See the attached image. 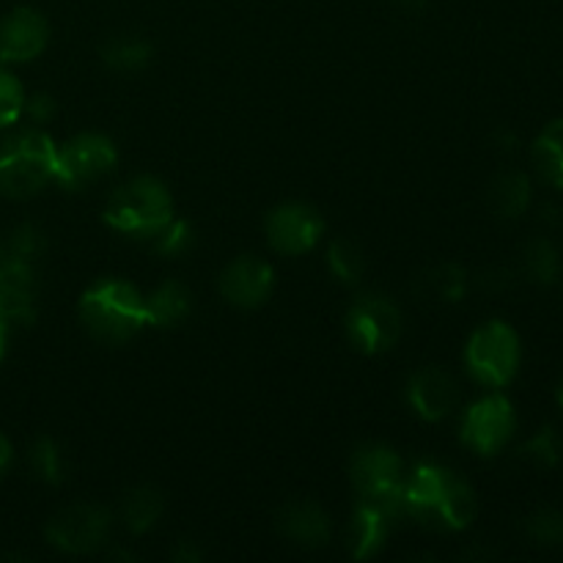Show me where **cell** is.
Masks as SVG:
<instances>
[{
    "label": "cell",
    "mask_w": 563,
    "mask_h": 563,
    "mask_svg": "<svg viewBox=\"0 0 563 563\" xmlns=\"http://www.w3.org/2000/svg\"><path fill=\"white\" fill-rule=\"evenodd\" d=\"M405 511L429 531H465L476 520L478 500L471 484L434 462H421L407 476Z\"/></svg>",
    "instance_id": "6da1fadb"
},
{
    "label": "cell",
    "mask_w": 563,
    "mask_h": 563,
    "mask_svg": "<svg viewBox=\"0 0 563 563\" xmlns=\"http://www.w3.org/2000/svg\"><path fill=\"white\" fill-rule=\"evenodd\" d=\"M80 322L104 344H124L148 324L146 297L126 280H97L80 295Z\"/></svg>",
    "instance_id": "7a4b0ae2"
},
{
    "label": "cell",
    "mask_w": 563,
    "mask_h": 563,
    "mask_svg": "<svg viewBox=\"0 0 563 563\" xmlns=\"http://www.w3.org/2000/svg\"><path fill=\"white\" fill-rule=\"evenodd\" d=\"M58 146L42 130H20L0 141V196L31 198L55 181Z\"/></svg>",
    "instance_id": "3957f363"
},
{
    "label": "cell",
    "mask_w": 563,
    "mask_h": 563,
    "mask_svg": "<svg viewBox=\"0 0 563 563\" xmlns=\"http://www.w3.org/2000/svg\"><path fill=\"white\" fill-rule=\"evenodd\" d=\"M104 223L135 240H154L174 220V198L154 176H135L115 187L104 203Z\"/></svg>",
    "instance_id": "277c9868"
},
{
    "label": "cell",
    "mask_w": 563,
    "mask_h": 563,
    "mask_svg": "<svg viewBox=\"0 0 563 563\" xmlns=\"http://www.w3.org/2000/svg\"><path fill=\"white\" fill-rule=\"evenodd\" d=\"M352 484H355L361 504L374 506L396 520L405 511V462L388 445H363L350 462Z\"/></svg>",
    "instance_id": "5b68a950"
},
{
    "label": "cell",
    "mask_w": 563,
    "mask_h": 563,
    "mask_svg": "<svg viewBox=\"0 0 563 563\" xmlns=\"http://www.w3.org/2000/svg\"><path fill=\"white\" fill-rule=\"evenodd\" d=\"M520 355L522 350L515 328L500 319L482 324L465 346L467 372L489 388H504L506 383L515 379L517 368H520Z\"/></svg>",
    "instance_id": "8992f818"
},
{
    "label": "cell",
    "mask_w": 563,
    "mask_h": 563,
    "mask_svg": "<svg viewBox=\"0 0 563 563\" xmlns=\"http://www.w3.org/2000/svg\"><path fill=\"white\" fill-rule=\"evenodd\" d=\"M346 335L363 355H379L401 335V311L390 297L363 295L346 311Z\"/></svg>",
    "instance_id": "52a82bcc"
},
{
    "label": "cell",
    "mask_w": 563,
    "mask_h": 563,
    "mask_svg": "<svg viewBox=\"0 0 563 563\" xmlns=\"http://www.w3.org/2000/svg\"><path fill=\"white\" fill-rule=\"evenodd\" d=\"M115 163H119V152H115L113 141L108 135L82 132V135H75L58 148L55 181L66 190H80V187L110 174Z\"/></svg>",
    "instance_id": "ba28073f"
},
{
    "label": "cell",
    "mask_w": 563,
    "mask_h": 563,
    "mask_svg": "<svg viewBox=\"0 0 563 563\" xmlns=\"http://www.w3.org/2000/svg\"><path fill=\"white\" fill-rule=\"evenodd\" d=\"M44 537L60 553H97L110 537V511L97 504H71L47 522Z\"/></svg>",
    "instance_id": "9c48e42d"
},
{
    "label": "cell",
    "mask_w": 563,
    "mask_h": 563,
    "mask_svg": "<svg viewBox=\"0 0 563 563\" xmlns=\"http://www.w3.org/2000/svg\"><path fill=\"white\" fill-rule=\"evenodd\" d=\"M517 429L515 407L506 396L489 394L471 405V410L462 416L460 438L471 451L482 456H493L504 449Z\"/></svg>",
    "instance_id": "30bf717a"
},
{
    "label": "cell",
    "mask_w": 563,
    "mask_h": 563,
    "mask_svg": "<svg viewBox=\"0 0 563 563\" xmlns=\"http://www.w3.org/2000/svg\"><path fill=\"white\" fill-rule=\"evenodd\" d=\"M264 231H267L273 251L286 253V256H300V253H308L319 245L324 234V220L308 203L289 201L267 214Z\"/></svg>",
    "instance_id": "8fae6325"
},
{
    "label": "cell",
    "mask_w": 563,
    "mask_h": 563,
    "mask_svg": "<svg viewBox=\"0 0 563 563\" xmlns=\"http://www.w3.org/2000/svg\"><path fill=\"white\" fill-rule=\"evenodd\" d=\"M47 42L49 25L36 9L20 5L0 20V60L3 64H27L44 53Z\"/></svg>",
    "instance_id": "7c38bea8"
},
{
    "label": "cell",
    "mask_w": 563,
    "mask_h": 563,
    "mask_svg": "<svg viewBox=\"0 0 563 563\" xmlns=\"http://www.w3.org/2000/svg\"><path fill=\"white\" fill-rule=\"evenodd\" d=\"M275 289V273L264 258L240 256L220 273V295L229 306L258 308Z\"/></svg>",
    "instance_id": "4fadbf2b"
},
{
    "label": "cell",
    "mask_w": 563,
    "mask_h": 563,
    "mask_svg": "<svg viewBox=\"0 0 563 563\" xmlns=\"http://www.w3.org/2000/svg\"><path fill=\"white\" fill-rule=\"evenodd\" d=\"M36 275L33 264L0 253V319L9 324H31L36 317Z\"/></svg>",
    "instance_id": "5bb4252c"
},
{
    "label": "cell",
    "mask_w": 563,
    "mask_h": 563,
    "mask_svg": "<svg viewBox=\"0 0 563 563\" xmlns=\"http://www.w3.org/2000/svg\"><path fill=\"white\" fill-rule=\"evenodd\" d=\"M407 401H410L412 412L423 421H443L460 401V390H456L454 377L449 372L438 366H427L418 368L407 379Z\"/></svg>",
    "instance_id": "9a60e30c"
},
{
    "label": "cell",
    "mask_w": 563,
    "mask_h": 563,
    "mask_svg": "<svg viewBox=\"0 0 563 563\" xmlns=\"http://www.w3.org/2000/svg\"><path fill=\"white\" fill-rule=\"evenodd\" d=\"M278 528L289 542L300 548H324L330 539V520L311 500H289L278 515Z\"/></svg>",
    "instance_id": "2e32d148"
},
{
    "label": "cell",
    "mask_w": 563,
    "mask_h": 563,
    "mask_svg": "<svg viewBox=\"0 0 563 563\" xmlns=\"http://www.w3.org/2000/svg\"><path fill=\"white\" fill-rule=\"evenodd\" d=\"M390 522H394V517L385 515V511L374 509L368 504H357L350 531H346V544H350L352 559H368V555L379 553L385 539H388Z\"/></svg>",
    "instance_id": "e0dca14e"
},
{
    "label": "cell",
    "mask_w": 563,
    "mask_h": 563,
    "mask_svg": "<svg viewBox=\"0 0 563 563\" xmlns=\"http://www.w3.org/2000/svg\"><path fill=\"white\" fill-rule=\"evenodd\" d=\"M192 308V295L179 280H165L146 297V313L152 328H174L187 319Z\"/></svg>",
    "instance_id": "ac0fdd59"
},
{
    "label": "cell",
    "mask_w": 563,
    "mask_h": 563,
    "mask_svg": "<svg viewBox=\"0 0 563 563\" xmlns=\"http://www.w3.org/2000/svg\"><path fill=\"white\" fill-rule=\"evenodd\" d=\"M489 209H493L498 218H520L522 212L531 203V181L520 170H506V174L495 176L493 185L487 192Z\"/></svg>",
    "instance_id": "d6986e66"
},
{
    "label": "cell",
    "mask_w": 563,
    "mask_h": 563,
    "mask_svg": "<svg viewBox=\"0 0 563 563\" xmlns=\"http://www.w3.org/2000/svg\"><path fill=\"white\" fill-rule=\"evenodd\" d=\"M537 174L555 190H563V119L550 121L531 148Z\"/></svg>",
    "instance_id": "ffe728a7"
},
{
    "label": "cell",
    "mask_w": 563,
    "mask_h": 563,
    "mask_svg": "<svg viewBox=\"0 0 563 563\" xmlns=\"http://www.w3.org/2000/svg\"><path fill=\"white\" fill-rule=\"evenodd\" d=\"M165 509L163 493L154 487H135L121 500V522L130 533H146Z\"/></svg>",
    "instance_id": "44dd1931"
},
{
    "label": "cell",
    "mask_w": 563,
    "mask_h": 563,
    "mask_svg": "<svg viewBox=\"0 0 563 563\" xmlns=\"http://www.w3.org/2000/svg\"><path fill=\"white\" fill-rule=\"evenodd\" d=\"M152 44L143 42L135 36H119L110 38L102 47V60L104 66H110L113 71H141L152 64Z\"/></svg>",
    "instance_id": "7402d4cb"
},
{
    "label": "cell",
    "mask_w": 563,
    "mask_h": 563,
    "mask_svg": "<svg viewBox=\"0 0 563 563\" xmlns=\"http://www.w3.org/2000/svg\"><path fill=\"white\" fill-rule=\"evenodd\" d=\"M328 264L341 284H357L366 273V253L355 240H333L328 247Z\"/></svg>",
    "instance_id": "603a6c76"
},
{
    "label": "cell",
    "mask_w": 563,
    "mask_h": 563,
    "mask_svg": "<svg viewBox=\"0 0 563 563\" xmlns=\"http://www.w3.org/2000/svg\"><path fill=\"white\" fill-rule=\"evenodd\" d=\"M31 467L44 484H53V487H58V484L64 482V473H66L60 445L55 443L53 438H47V434H44V438H38L36 443L31 445Z\"/></svg>",
    "instance_id": "cb8c5ba5"
},
{
    "label": "cell",
    "mask_w": 563,
    "mask_h": 563,
    "mask_svg": "<svg viewBox=\"0 0 563 563\" xmlns=\"http://www.w3.org/2000/svg\"><path fill=\"white\" fill-rule=\"evenodd\" d=\"M559 251L550 240H533L526 247V273L537 284H553L559 278Z\"/></svg>",
    "instance_id": "d4e9b609"
},
{
    "label": "cell",
    "mask_w": 563,
    "mask_h": 563,
    "mask_svg": "<svg viewBox=\"0 0 563 563\" xmlns=\"http://www.w3.org/2000/svg\"><path fill=\"white\" fill-rule=\"evenodd\" d=\"M465 273L456 264H440L438 269H432L429 278H423L429 297H438L443 302H460L465 295Z\"/></svg>",
    "instance_id": "484cf974"
},
{
    "label": "cell",
    "mask_w": 563,
    "mask_h": 563,
    "mask_svg": "<svg viewBox=\"0 0 563 563\" xmlns=\"http://www.w3.org/2000/svg\"><path fill=\"white\" fill-rule=\"evenodd\" d=\"M196 245V234H192V225L187 220L174 218L157 236L152 240V247L159 256H185L190 247Z\"/></svg>",
    "instance_id": "4316f807"
},
{
    "label": "cell",
    "mask_w": 563,
    "mask_h": 563,
    "mask_svg": "<svg viewBox=\"0 0 563 563\" xmlns=\"http://www.w3.org/2000/svg\"><path fill=\"white\" fill-rule=\"evenodd\" d=\"M25 113V91L5 66H0V130L16 124Z\"/></svg>",
    "instance_id": "83f0119b"
},
{
    "label": "cell",
    "mask_w": 563,
    "mask_h": 563,
    "mask_svg": "<svg viewBox=\"0 0 563 563\" xmlns=\"http://www.w3.org/2000/svg\"><path fill=\"white\" fill-rule=\"evenodd\" d=\"M520 456H526L528 462H533L537 467H555L561 460V440L553 429H542L539 434H533L526 445L520 449Z\"/></svg>",
    "instance_id": "f1b7e54d"
},
{
    "label": "cell",
    "mask_w": 563,
    "mask_h": 563,
    "mask_svg": "<svg viewBox=\"0 0 563 563\" xmlns=\"http://www.w3.org/2000/svg\"><path fill=\"white\" fill-rule=\"evenodd\" d=\"M528 537L533 539L542 548H553V544L563 542V515L553 509L537 511V515L528 520Z\"/></svg>",
    "instance_id": "f546056e"
},
{
    "label": "cell",
    "mask_w": 563,
    "mask_h": 563,
    "mask_svg": "<svg viewBox=\"0 0 563 563\" xmlns=\"http://www.w3.org/2000/svg\"><path fill=\"white\" fill-rule=\"evenodd\" d=\"M42 251H44V234L31 223H25V225H20V229L11 231L9 245H5V253H11V256L22 258V262H31V264Z\"/></svg>",
    "instance_id": "4dcf8cb0"
},
{
    "label": "cell",
    "mask_w": 563,
    "mask_h": 563,
    "mask_svg": "<svg viewBox=\"0 0 563 563\" xmlns=\"http://www.w3.org/2000/svg\"><path fill=\"white\" fill-rule=\"evenodd\" d=\"M25 113L31 115L33 121H38V124H44V121H49L55 115V102L49 93H36V97L27 99L25 97Z\"/></svg>",
    "instance_id": "1f68e13d"
},
{
    "label": "cell",
    "mask_w": 563,
    "mask_h": 563,
    "mask_svg": "<svg viewBox=\"0 0 563 563\" xmlns=\"http://www.w3.org/2000/svg\"><path fill=\"white\" fill-rule=\"evenodd\" d=\"M9 465H11V443L5 434H0V476L9 471Z\"/></svg>",
    "instance_id": "d6a6232c"
},
{
    "label": "cell",
    "mask_w": 563,
    "mask_h": 563,
    "mask_svg": "<svg viewBox=\"0 0 563 563\" xmlns=\"http://www.w3.org/2000/svg\"><path fill=\"white\" fill-rule=\"evenodd\" d=\"M9 333H11V324L5 319H0V363H3L5 350H9Z\"/></svg>",
    "instance_id": "836d02e7"
},
{
    "label": "cell",
    "mask_w": 563,
    "mask_h": 563,
    "mask_svg": "<svg viewBox=\"0 0 563 563\" xmlns=\"http://www.w3.org/2000/svg\"><path fill=\"white\" fill-rule=\"evenodd\" d=\"M559 405H561V410H563V379H561V385H559Z\"/></svg>",
    "instance_id": "e575fe53"
}]
</instances>
